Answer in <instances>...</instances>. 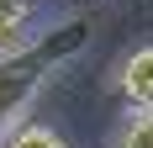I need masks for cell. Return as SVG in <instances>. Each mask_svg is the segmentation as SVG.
Segmentation results:
<instances>
[{
    "instance_id": "3957f363",
    "label": "cell",
    "mask_w": 153,
    "mask_h": 148,
    "mask_svg": "<svg viewBox=\"0 0 153 148\" xmlns=\"http://www.w3.org/2000/svg\"><path fill=\"white\" fill-rule=\"evenodd\" d=\"M0 148H69V138L48 122H11L0 132Z\"/></svg>"
},
{
    "instance_id": "277c9868",
    "label": "cell",
    "mask_w": 153,
    "mask_h": 148,
    "mask_svg": "<svg viewBox=\"0 0 153 148\" xmlns=\"http://www.w3.org/2000/svg\"><path fill=\"white\" fill-rule=\"evenodd\" d=\"M32 11L37 0H0V48H16L32 37Z\"/></svg>"
},
{
    "instance_id": "5b68a950",
    "label": "cell",
    "mask_w": 153,
    "mask_h": 148,
    "mask_svg": "<svg viewBox=\"0 0 153 148\" xmlns=\"http://www.w3.org/2000/svg\"><path fill=\"white\" fill-rule=\"evenodd\" d=\"M111 148H153V111H127V122L116 127Z\"/></svg>"
},
{
    "instance_id": "7a4b0ae2",
    "label": "cell",
    "mask_w": 153,
    "mask_h": 148,
    "mask_svg": "<svg viewBox=\"0 0 153 148\" xmlns=\"http://www.w3.org/2000/svg\"><path fill=\"white\" fill-rule=\"evenodd\" d=\"M116 95L127 111H153V43L132 48L116 64Z\"/></svg>"
},
{
    "instance_id": "6da1fadb",
    "label": "cell",
    "mask_w": 153,
    "mask_h": 148,
    "mask_svg": "<svg viewBox=\"0 0 153 148\" xmlns=\"http://www.w3.org/2000/svg\"><path fill=\"white\" fill-rule=\"evenodd\" d=\"M90 37H95V16H69L16 48H0V132L11 122H21V111L42 95V85L69 58H79V48Z\"/></svg>"
}]
</instances>
